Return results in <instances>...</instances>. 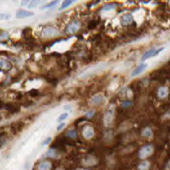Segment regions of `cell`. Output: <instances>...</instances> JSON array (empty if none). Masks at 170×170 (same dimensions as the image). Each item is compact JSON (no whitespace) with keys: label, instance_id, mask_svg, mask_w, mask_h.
<instances>
[{"label":"cell","instance_id":"obj_1","mask_svg":"<svg viewBox=\"0 0 170 170\" xmlns=\"http://www.w3.org/2000/svg\"><path fill=\"white\" fill-rule=\"evenodd\" d=\"M165 49L164 47H161L159 48H152V49L148 50L146 52L143 54V55L141 58V61L145 62V60H148V59L154 58V57H156L157 55H158L159 54H160Z\"/></svg>","mask_w":170,"mask_h":170},{"label":"cell","instance_id":"obj_2","mask_svg":"<svg viewBox=\"0 0 170 170\" xmlns=\"http://www.w3.org/2000/svg\"><path fill=\"white\" fill-rule=\"evenodd\" d=\"M154 153V147L152 145H148L143 146L138 152V157L141 159H145L151 156Z\"/></svg>","mask_w":170,"mask_h":170},{"label":"cell","instance_id":"obj_3","mask_svg":"<svg viewBox=\"0 0 170 170\" xmlns=\"http://www.w3.org/2000/svg\"><path fill=\"white\" fill-rule=\"evenodd\" d=\"M147 67H148V64L142 62V63L138 65L134 70H132V72L131 73V76L132 77H135V76H139L140 74H143V73L147 70Z\"/></svg>","mask_w":170,"mask_h":170},{"label":"cell","instance_id":"obj_4","mask_svg":"<svg viewBox=\"0 0 170 170\" xmlns=\"http://www.w3.org/2000/svg\"><path fill=\"white\" fill-rule=\"evenodd\" d=\"M82 135L86 139H91V138H92L93 137H94V129H93V128L90 126H85L83 129Z\"/></svg>","mask_w":170,"mask_h":170},{"label":"cell","instance_id":"obj_5","mask_svg":"<svg viewBox=\"0 0 170 170\" xmlns=\"http://www.w3.org/2000/svg\"><path fill=\"white\" fill-rule=\"evenodd\" d=\"M34 12L27 11V10L24 9H19L18 11L16 12V18L18 19H22V18H30V17L34 16Z\"/></svg>","mask_w":170,"mask_h":170},{"label":"cell","instance_id":"obj_6","mask_svg":"<svg viewBox=\"0 0 170 170\" xmlns=\"http://www.w3.org/2000/svg\"><path fill=\"white\" fill-rule=\"evenodd\" d=\"M58 34V31L56 29L51 27H47L44 28L42 31V35L46 37H54Z\"/></svg>","mask_w":170,"mask_h":170},{"label":"cell","instance_id":"obj_7","mask_svg":"<svg viewBox=\"0 0 170 170\" xmlns=\"http://www.w3.org/2000/svg\"><path fill=\"white\" fill-rule=\"evenodd\" d=\"M133 21V17L131 14H126L123 15L120 18V24L123 26H128L131 24Z\"/></svg>","mask_w":170,"mask_h":170},{"label":"cell","instance_id":"obj_8","mask_svg":"<svg viewBox=\"0 0 170 170\" xmlns=\"http://www.w3.org/2000/svg\"><path fill=\"white\" fill-rule=\"evenodd\" d=\"M97 163H98V160L93 156H88L86 158L83 159V164L84 166H95Z\"/></svg>","mask_w":170,"mask_h":170},{"label":"cell","instance_id":"obj_9","mask_svg":"<svg viewBox=\"0 0 170 170\" xmlns=\"http://www.w3.org/2000/svg\"><path fill=\"white\" fill-rule=\"evenodd\" d=\"M113 119H114V111L113 110H109L106 113L105 117H104V122L106 126H110L113 122Z\"/></svg>","mask_w":170,"mask_h":170},{"label":"cell","instance_id":"obj_10","mask_svg":"<svg viewBox=\"0 0 170 170\" xmlns=\"http://www.w3.org/2000/svg\"><path fill=\"white\" fill-rule=\"evenodd\" d=\"M79 29V24L77 22H72L67 27L66 31L67 34H74Z\"/></svg>","mask_w":170,"mask_h":170},{"label":"cell","instance_id":"obj_11","mask_svg":"<svg viewBox=\"0 0 170 170\" xmlns=\"http://www.w3.org/2000/svg\"><path fill=\"white\" fill-rule=\"evenodd\" d=\"M52 165L49 161L44 160L41 162L38 166V170H51Z\"/></svg>","mask_w":170,"mask_h":170},{"label":"cell","instance_id":"obj_12","mask_svg":"<svg viewBox=\"0 0 170 170\" xmlns=\"http://www.w3.org/2000/svg\"><path fill=\"white\" fill-rule=\"evenodd\" d=\"M169 95V89L167 87H165V86H162L158 89L157 92V96L159 98H165L168 96Z\"/></svg>","mask_w":170,"mask_h":170},{"label":"cell","instance_id":"obj_13","mask_svg":"<svg viewBox=\"0 0 170 170\" xmlns=\"http://www.w3.org/2000/svg\"><path fill=\"white\" fill-rule=\"evenodd\" d=\"M150 167V162L147 160H144L138 164V170H149Z\"/></svg>","mask_w":170,"mask_h":170},{"label":"cell","instance_id":"obj_14","mask_svg":"<svg viewBox=\"0 0 170 170\" xmlns=\"http://www.w3.org/2000/svg\"><path fill=\"white\" fill-rule=\"evenodd\" d=\"M0 67L2 69H5V70H8V69H11L12 65L10 63L8 60L6 59H1V62H0Z\"/></svg>","mask_w":170,"mask_h":170},{"label":"cell","instance_id":"obj_15","mask_svg":"<svg viewBox=\"0 0 170 170\" xmlns=\"http://www.w3.org/2000/svg\"><path fill=\"white\" fill-rule=\"evenodd\" d=\"M141 135H142V136L145 137V138H152V137H153V135H154V133H153L152 129H150V128L147 127V128H145V129H144L143 131H142Z\"/></svg>","mask_w":170,"mask_h":170},{"label":"cell","instance_id":"obj_16","mask_svg":"<svg viewBox=\"0 0 170 170\" xmlns=\"http://www.w3.org/2000/svg\"><path fill=\"white\" fill-rule=\"evenodd\" d=\"M104 101V97L101 95H96L95 96L92 97V102L94 105H100Z\"/></svg>","mask_w":170,"mask_h":170},{"label":"cell","instance_id":"obj_17","mask_svg":"<svg viewBox=\"0 0 170 170\" xmlns=\"http://www.w3.org/2000/svg\"><path fill=\"white\" fill-rule=\"evenodd\" d=\"M116 8H117V4H116V3H108V4H106L105 6L102 8V11H112V10L115 9Z\"/></svg>","mask_w":170,"mask_h":170},{"label":"cell","instance_id":"obj_18","mask_svg":"<svg viewBox=\"0 0 170 170\" xmlns=\"http://www.w3.org/2000/svg\"><path fill=\"white\" fill-rule=\"evenodd\" d=\"M45 156L47 157H49V158H54V157H55L57 156V152L55 149L49 148L47 151L46 152Z\"/></svg>","mask_w":170,"mask_h":170},{"label":"cell","instance_id":"obj_19","mask_svg":"<svg viewBox=\"0 0 170 170\" xmlns=\"http://www.w3.org/2000/svg\"><path fill=\"white\" fill-rule=\"evenodd\" d=\"M66 135H67V137L73 138V139H75V138H76V137H77V132H76V131L74 129L69 130Z\"/></svg>","mask_w":170,"mask_h":170},{"label":"cell","instance_id":"obj_20","mask_svg":"<svg viewBox=\"0 0 170 170\" xmlns=\"http://www.w3.org/2000/svg\"><path fill=\"white\" fill-rule=\"evenodd\" d=\"M58 2L59 1H52L51 2L47 3L46 5H45V6H43L41 8V9H46V8H52V7L55 6L56 5L58 4Z\"/></svg>","mask_w":170,"mask_h":170},{"label":"cell","instance_id":"obj_21","mask_svg":"<svg viewBox=\"0 0 170 170\" xmlns=\"http://www.w3.org/2000/svg\"><path fill=\"white\" fill-rule=\"evenodd\" d=\"M73 2H74V1H72V0H70V1H64L63 2H62L60 8L59 10H63L66 8H68L69 6L73 4Z\"/></svg>","mask_w":170,"mask_h":170},{"label":"cell","instance_id":"obj_22","mask_svg":"<svg viewBox=\"0 0 170 170\" xmlns=\"http://www.w3.org/2000/svg\"><path fill=\"white\" fill-rule=\"evenodd\" d=\"M68 116H69L68 113H64V114H60V115L58 117V119H57V122L60 123H62L64 120H65V119H66L67 117H68Z\"/></svg>","mask_w":170,"mask_h":170},{"label":"cell","instance_id":"obj_23","mask_svg":"<svg viewBox=\"0 0 170 170\" xmlns=\"http://www.w3.org/2000/svg\"><path fill=\"white\" fill-rule=\"evenodd\" d=\"M39 2H38V1H30V2H29V6H27V7H28V8H29V9H31V8H35L39 4Z\"/></svg>","mask_w":170,"mask_h":170},{"label":"cell","instance_id":"obj_24","mask_svg":"<svg viewBox=\"0 0 170 170\" xmlns=\"http://www.w3.org/2000/svg\"><path fill=\"white\" fill-rule=\"evenodd\" d=\"M11 18V15L8 13H2L1 14V20H7Z\"/></svg>","mask_w":170,"mask_h":170},{"label":"cell","instance_id":"obj_25","mask_svg":"<svg viewBox=\"0 0 170 170\" xmlns=\"http://www.w3.org/2000/svg\"><path fill=\"white\" fill-rule=\"evenodd\" d=\"M8 33L6 32V31H2V32H1V36H0V37H1V40H4V39H6L8 38Z\"/></svg>","mask_w":170,"mask_h":170},{"label":"cell","instance_id":"obj_26","mask_svg":"<svg viewBox=\"0 0 170 170\" xmlns=\"http://www.w3.org/2000/svg\"><path fill=\"white\" fill-rule=\"evenodd\" d=\"M95 115V110H90L86 113L85 116L86 118H92L93 116Z\"/></svg>","mask_w":170,"mask_h":170},{"label":"cell","instance_id":"obj_27","mask_svg":"<svg viewBox=\"0 0 170 170\" xmlns=\"http://www.w3.org/2000/svg\"><path fill=\"white\" fill-rule=\"evenodd\" d=\"M132 105V102L131 101H124L122 102V107H129Z\"/></svg>","mask_w":170,"mask_h":170},{"label":"cell","instance_id":"obj_28","mask_svg":"<svg viewBox=\"0 0 170 170\" xmlns=\"http://www.w3.org/2000/svg\"><path fill=\"white\" fill-rule=\"evenodd\" d=\"M51 140H52V138H51V137H48V138H46V139L43 141L42 144V146H46V145H48L50 143H51Z\"/></svg>","mask_w":170,"mask_h":170},{"label":"cell","instance_id":"obj_29","mask_svg":"<svg viewBox=\"0 0 170 170\" xmlns=\"http://www.w3.org/2000/svg\"><path fill=\"white\" fill-rule=\"evenodd\" d=\"M65 125H66V123H64V122L59 123V125L58 126V127H57V131H58V132L61 131V130L63 129L64 128H65Z\"/></svg>","mask_w":170,"mask_h":170},{"label":"cell","instance_id":"obj_30","mask_svg":"<svg viewBox=\"0 0 170 170\" xmlns=\"http://www.w3.org/2000/svg\"><path fill=\"white\" fill-rule=\"evenodd\" d=\"M29 2H30V1H22L21 3H20V5H21V6H29Z\"/></svg>","mask_w":170,"mask_h":170},{"label":"cell","instance_id":"obj_31","mask_svg":"<svg viewBox=\"0 0 170 170\" xmlns=\"http://www.w3.org/2000/svg\"><path fill=\"white\" fill-rule=\"evenodd\" d=\"M64 109H65V110H71V106L70 105H65V107H64Z\"/></svg>","mask_w":170,"mask_h":170},{"label":"cell","instance_id":"obj_32","mask_svg":"<svg viewBox=\"0 0 170 170\" xmlns=\"http://www.w3.org/2000/svg\"><path fill=\"white\" fill-rule=\"evenodd\" d=\"M165 170H170V160L167 163V164L166 165V167H165Z\"/></svg>","mask_w":170,"mask_h":170},{"label":"cell","instance_id":"obj_33","mask_svg":"<svg viewBox=\"0 0 170 170\" xmlns=\"http://www.w3.org/2000/svg\"><path fill=\"white\" fill-rule=\"evenodd\" d=\"M76 170H88V169H85V168H78V169H76Z\"/></svg>","mask_w":170,"mask_h":170},{"label":"cell","instance_id":"obj_34","mask_svg":"<svg viewBox=\"0 0 170 170\" xmlns=\"http://www.w3.org/2000/svg\"><path fill=\"white\" fill-rule=\"evenodd\" d=\"M56 170H65V169H62V168H58V169H57Z\"/></svg>","mask_w":170,"mask_h":170},{"label":"cell","instance_id":"obj_35","mask_svg":"<svg viewBox=\"0 0 170 170\" xmlns=\"http://www.w3.org/2000/svg\"><path fill=\"white\" fill-rule=\"evenodd\" d=\"M169 4H170V2H169Z\"/></svg>","mask_w":170,"mask_h":170}]
</instances>
